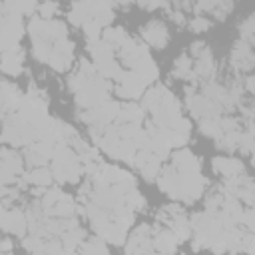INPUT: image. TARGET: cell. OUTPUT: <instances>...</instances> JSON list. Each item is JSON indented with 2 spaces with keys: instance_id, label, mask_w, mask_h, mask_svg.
I'll return each instance as SVG.
<instances>
[{
  "instance_id": "28",
  "label": "cell",
  "mask_w": 255,
  "mask_h": 255,
  "mask_svg": "<svg viewBox=\"0 0 255 255\" xmlns=\"http://www.w3.org/2000/svg\"><path fill=\"white\" fill-rule=\"evenodd\" d=\"M62 255H78V253H76V251H66V249H64V253H62Z\"/></svg>"
},
{
  "instance_id": "7",
  "label": "cell",
  "mask_w": 255,
  "mask_h": 255,
  "mask_svg": "<svg viewBox=\"0 0 255 255\" xmlns=\"http://www.w3.org/2000/svg\"><path fill=\"white\" fill-rule=\"evenodd\" d=\"M155 235L151 237V245L157 253H167V255H173L175 253V247H177V237L173 235V231L167 227V229H153Z\"/></svg>"
},
{
  "instance_id": "18",
  "label": "cell",
  "mask_w": 255,
  "mask_h": 255,
  "mask_svg": "<svg viewBox=\"0 0 255 255\" xmlns=\"http://www.w3.org/2000/svg\"><path fill=\"white\" fill-rule=\"evenodd\" d=\"M159 165H161V159L155 157V155H151V157L147 159V163L139 169L141 175H143V179H145V181H153V179L157 177V173H159Z\"/></svg>"
},
{
  "instance_id": "17",
  "label": "cell",
  "mask_w": 255,
  "mask_h": 255,
  "mask_svg": "<svg viewBox=\"0 0 255 255\" xmlns=\"http://www.w3.org/2000/svg\"><path fill=\"white\" fill-rule=\"evenodd\" d=\"M199 129L201 133L209 135V137H219L221 135V128H219V118H207V120H199Z\"/></svg>"
},
{
  "instance_id": "13",
  "label": "cell",
  "mask_w": 255,
  "mask_h": 255,
  "mask_svg": "<svg viewBox=\"0 0 255 255\" xmlns=\"http://www.w3.org/2000/svg\"><path fill=\"white\" fill-rule=\"evenodd\" d=\"M78 255H110V253H108V247H106L104 239H100V237H90L88 241H84V243L80 245Z\"/></svg>"
},
{
  "instance_id": "2",
  "label": "cell",
  "mask_w": 255,
  "mask_h": 255,
  "mask_svg": "<svg viewBox=\"0 0 255 255\" xmlns=\"http://www.w3.org/2000/svg\"><path fill=\"white\" fill-rule=\"evenodd\" d=\"M139 36L143 38L145 44L157 48V50H163L169 42V32H167V26L161 22V20H151L147 22L145 26L139 28Z\"/></svg>"
},
{
  "instance_id": "12",
  "label": "cell",
  "mask_w": 255,
  "mask_h": 255,
  "mask_svg": "<svg viewBox=\"0 0 255 255\" xmlns=\"http://www.w3.org/2000/svg\"><path fill=\"white\" fill-rule=\"evenodd\" d=\"M26 183H32L34 187H48L52 183V171L50 167H32L28 173H22Z\"/></svg>"
},
{
  "instance_id": "24",
  "label": "cell",
  "mask_w": 255,
  "mask_h": 255,
  "mask_svg": "<svg viewBox=\"0 0 255 255\" xmlns=\"http://www.w3.org/2000/svg\"><path fill=\"white\" fill-rule=\"evenodd\" d=\"M189 48H191V56H195V58H197V56H199V54H201V52H203V50L207 48V44L199 40V42H193V44H191Z\"/></svg>"
},
{
  "instance_id": "21",
  "label": "cell",
  "mask_w": 255,
  "mask_h": 255,
  "mask_svg": "<svg viewBox=\"0 0 255 255\" xmlns=\"http://www.w3.org/2000/svg\"><path fill=\"white\" fill-rule=\"evenodd\" d=\"M169 129L171 131H175V133H179V135H185V137H189V131H191V124H189V120L187 118H183V116H179L171 126H169Z\"/></svg>"
},
{
  "instance_id": "26",
  "label": "cell",
  "mask_w": 255,
  "mask_h": 255,
  "mask_svg": "<svg viewBox=\"0 0 255 255\" xmlns=\"http://www.w3.org/2000/svg\"><path fill=\"white\" fill-rule=\"evenodd\" d=\"M253 80H255L253 76H247V78H245V90H247L249 94H253V90H255V88H253Z\"/></svg>"
},
{
  "instance_id": "3",
  "label": "cell",
  "mask_w": 255,
  "mask_h": 255,
  "mask_svg": "<svg viewBox=\"0 0 255 255\" xmlns=\"http://www.w3.org/2000/svg\"><path fill=\"white\" fill-rule=\"evenodd\" d=\"M0 229H4L8 233H14L18 237H24V233L28 229L26 215L16 207H12V209L0 207Z\"/></svg>"
},
{
  "instance_id": "30",
  "label": "cell",
  "mask_w": 255,
  "mask_h": 255,
  "mask_svg": "<svg viewBox=\"0 0 255 255\" xmlns=\"http://www.w3.org/2000/svg\"><path fill=\"white\" fill-rule=\"evenodd\" d=\"M151 255H153V253H151Z\"/></svg>"
},
{
  "instance_id": "29",
  "label": "cell",
  "mask_w": 255,
  "mask_h": 255,
  "mask_svg": "<svg viewBox=\"0 0 255 255\" xmlns=\"http://www.w3.org/2000/svg\"><path fill=\"white\" fill-rule=\"evenodd\" d=\"M153 255H167V253H153Z\"/></svg>"
},
{
  "instance_id": "5",
  "label": "cell",
  "mask_w": 255,
  "mask_h": 255,
  "mask_svg": "<svg viewBox=\"0 0 255 255\" xmlns=\"http://www.w3.org/2000/svg\"><path fill=\"white\" fill-rule=\"evenodd\" d=\"M88 52H90V56L94 58V68H96V70H100V68L112 64V62H116L114 50H112L102 38H100V40H94V42H88Z\"/></svg>"
},
{
  "instance_id": "4",
  "label": "cell",
  "mask_w": 255,
  "mask_h": 255,
  "mask_svg": "<svg viewBox=\"0 0 255 255\" xmlns=\"http://www.w3.org/2000/svg\"><path fill=\"white\" fill-rule=\"evenodd\" d=\"M24 50L20 46H14V48H8L0 54V70L8 76H20L22 70H24Z\"/></svg>"
},
{
  "instance_id": "10",
  "label": "cell",
  "mask_w": 255,
  "mask_h": 255,
  "mask_svg": "<svg viewBox=\"0 0 255 255\" xmlns=\"http://www.w3.org/2000/svg\"><path fill=\"white\" fill-rule=\"evenodd\" d=\"M193 74L197 76V80H207L213 76L215 72V64H213V56H211V50L205 48L197 58H195V64H193Z\"/></svg>"
},
{
  "instance_id": "9",
  "label": "cell",
  "mask_w": 255,
  "mask_h": 255,
  "mask_svg": "<svg viewBox=\"0 0 255 255\" xmlns=\"http://www.w3.org/2000/svg\"><path fill=\"white\" fill-rule=\"evenodd\" d=\"M213 169L223 177L245 175V167H243L241 159H235V157H215L213 159Z\"/></svg>"
},
{
  "instance_id": "8",
  "label": "cell",
  "mask_w": 255,
  "mask_h": 255,
  "mask_svg": "<svg viewBox=\"0 0 255 255\" xmlns=\"http://www.w3.org/2000/svg\"><path fill=\"white\" fill-rule=\"evenodd\" d=\"M231 64L237 70H251L253 68V52H251V44L239 40L231 52Z\"/></svg>"
},
{
  "instance_id": "19",
  "label": "cell",
  "mask_w": 255,
  "mask_h": 255,
  "mask_svg": "<svg viewBox=\"0 0 255 255\" xmlns=\"http://www.w3.org/2000/svg\"><path fill=\"white\" fill-rule=\"evenodd\" d=\"M239 32H241V40L253 46V32H255V18H253V14H251L245 22H241Z\"/></svg>"
},
{
  "instance_id": "20",
  "label": "cell",
  "mask_w": 255,
  "mask_h": 255,
  "mask_svg": "<svg viewBox=\"0 0 255 255\" xmlns=\"http://www.w3.org/2000/svg\"><path fill=\"white\" fill-rule=\"evenodd\" d=\"M82 28H84V34H86L88 42H94V40H100V38H102V26H100L96 20L90 18Z\"/></svg>"
},
{
  "instance_id": "27",
  "label": "cell",
  "mask_w": 255,
  "mask_h": 255,
  "mask_svg": "<svg viewBox=\"0 0 255 255\" xmlns=\"http://www.w3.org/2000/svg\"><path fill=\"white\" fill-rule=\"evenodd\" d=\"M171 18H173V20H175L177 24H183V22H185L183 14H181V12H177V10H175V12H171Z\"/></svg>"
},
{
  "instance_id": "6",
  "label": "cell",
  "mask_w": 255,
  "mask_h": 255,
  "mask_svg": "<svg viewBox=\"0 0 255 255\" xmlns=\"http://www.w3.org/2000/svg\"><path fill=\"white\" fill-rule=\"evenodd\" d=\"M171 165H173L179 173H199V167H201L199 159H197L189 149H183V147L173 153Z\"/></svg>"
},
{
  "instance_id": "23",
  "label": "cell",
  "mask_w": 255,
  "mask_h": 255,
  "mask_svg": "<svg viewBox=\"0 0 255 255\" xmlns=\"http://www.w3.org/2000/svg\"><path fill=\"white\" fill-rule=\"evenodd\" d=\"M211 26V22L207 20V18H203V16H195L191 22H189V30L191 32H203V30H207Z\"/></svg>"
},
{
  "instance_id": "11",
  "label": "cell",
  "mask_w": 255,
  "mask_h": 255,
  "mask_svg": "<svg viewBox=\"0 0 255 255\" xmlns=\"http://www.w3.org/2000/svg\"><path fill=\"white\" fill-rule=\"evenodd\" d=\"M145 118V112L141 110V106L137 104H128V106H122L118 116H116V124L122 126V124H141Z\"/></svg>"
},
{
  "instance_id": "15",
  "label": "cell",
  "mask_w": 255,
  "mask_h": 255,
  "mask_svg": "<svg viewBox=\"0 0 255 255\" xmlns=\"http://www.w3.org/2000/svg\"><path fill=\"white\" fill-rule=\"evenodd\" d=\"M32 54L38 62L48 64V60L52 56V42H48L44 38H34L32 40Z\"/></svg>"
},
{
  "instance_id": "16",
  "label": "cell",
  "mask_w": 255,
  "mask_h": 255,
  "mask_svg": "<svg viewBox=\"0 0 255 255\" xmlns=\"http://www.w3.org/2000/svg\"><path fill=\"white\" fill-rule=\"evenodd\" d=\"M239 135H241V131H239V129H235V131H227V133H221V135L217 137V147L227 149V151L237 149V145H239Z\"/></svg>"
},
{
  "instance_id": "1",
  "label": "cell",
  "mask_w": 255,
  "mask_h": 255,
  "mask_svg": "<svg viewBox=\"0 0 255 255\" xmlns=\"http://www.w3.org/2000/svg\"><path fill=\"white\" fill-rule=\"evenodd\" d=\"M72 60H74V44L68 38L56 40L52 44V56L48 60L50 68H54L56 72H66V70H70Z\"/></svg>"
},
{
  "instance_id": "22",
  "label": "cell",
  "mask_w": 255,
  "mask_h": 255,
  "mask_svg": "<svg viewBox=\"0 0 255 255\" xmlns=\"http://www.w3.org/2000/svg\"><path fill=\"white\" fill-rule=\"evenodd\" d=\"M38 12L42 20H52V16H56L58 12V4L56 2H46V4H38Z\"/></svg>"
},
{
  "instance_id": "14",
  "label": "cell",
  "mask_w": 255,
  "mask_h": 255,
  "mask_svg": "<svg viewBox=\"0 0 255 255\" xmlns=\"http://www.w3.org/2000/svg\"><path fill=\"white\" fill-rule=\"evenodd\" d=\"M102 40L114 50V48H120L128 40V34H126L124 28H106L102 32Z\"/></svg>"
},
{
  "instance_id": "25",
  "label": "cell",
  "mask_w": 255,
  "mask_h": 255,
  "mask_svg": "<svg viewBox=\"0 0 255 255\" xmlns=\"http://www.w3.org/2000/svg\"><path fill=\"white\" fill-rule=\"evenodd\" d=\"M10 249H12V241H10V239H2V241H0V251H2V253H8Z\"/></svg>"
}]
</instances>
